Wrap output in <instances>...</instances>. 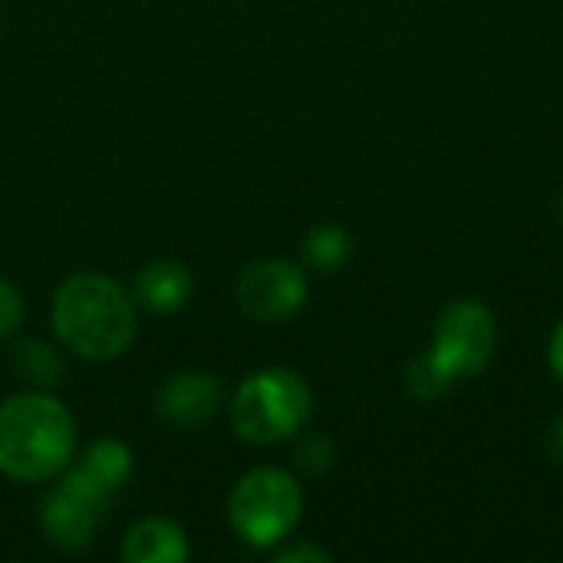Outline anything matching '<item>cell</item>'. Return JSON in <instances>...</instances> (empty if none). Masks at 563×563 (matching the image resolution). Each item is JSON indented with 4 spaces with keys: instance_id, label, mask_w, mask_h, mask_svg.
Returning <instances> with one entry per match:
<instances>
[{
    "instance_id": "obj_20",
    "label": "cell",
    "mask_w": 563,
    "mask_h": 563,
    "mask_svg": "<svg viewBox=\"0 0 563 563\" xmlns=\"http://www.w3.org/2000/svg\"><path fill=\"white\" fill-rule=\"evenodd\" d=\"M558 208H561V218H563V191H561V198H558Z\"/></svg>"
},
{
    "instance_id": "obj_7",
    "label": "cell",
    "mask_w": 563,
    "mask_h": 563,
    "mask_svg": "<svg viewBox=\"0 0 563 563\" xmlns=\"http://www.w3.org/2000/svg\"><path fill=\"white\" fill-rule=\"evenodd\" d=\"M102 501H96L89 492H82L76 482L63 478L43 501L40 508V528L43 538L59 548L63 554H79L92 544L96 528H99V515H102Z\"/></svg>"
},
{
    "instance_id": "obj_12",
    "label": "cell",
    "mask_w": 563,
    "mask_h": 563,
    "mask_svg": "<svg viewBox=\"0 0 563 563\" xmlns=\"http://www.w3.org/2000/svg\"><path fill=\"white\" fill-rule=\"evenodd\" d=\"M353 241L340 224H317L307 241H303V261L307 267L320 271V274H333L350 261Z\"/></svg>"
},
{
    "instance_id": "obj_2",
    "label": "cell",
    "mask_w": 563,
    "mask_h": 563,
    "mask_svg": "<svg viewBox=\"0 0 563 563\" xmlns=\"http://www.w3.org/2000/svg\"><path fill=\"white\" fill-rule=\"evenodd\" d=\"M76 455V422L46 393H20L0 406V472L13 482H49Z\"/></svg>"
},
{
    "instance_id": "obj_10",
    "label": "cell",
    "mask_w": 563,
    "mask_h": 563,
    "mask_svg": "<svg viewBox=\"0 0 563 563\" xmlns=\"http://www.w3.org/2000/svg\"><path fill=\"white\" fill-rule=\"evenodd\" d=\"M191 558L188 534L168 518H142L122 538L125 563H181Z\"/></svg>"
},
{
    "instance_id": "obj_3",
    "label": "cell",
    "mask_w": 563,
    "mask_h": 563,
    "mask_svg": "<svg viewBox=\"0 0 563 563\" xmlns=\"http://www.w3.org/2000/svg\"><path fill=\"white\" fill-rule=\"evenodd\" d=\"M313 412V393L300 373L271 366L251 373L231 399V429L251 445L294 439Z\"/></svg>"
},
{
    "instance_id": "obj_18",
    "label": "cell",
    "mask_w": 563,
    "mask_h": 563,
    "mask_svg": "<svg viewBox=\"0 0 563 563\" xmlns=\"http://www.w3.org/2000/svg\"><path fill=\"white\" fill-rule=\"evenodd\" d=\"M548 363H551L554 376L563 383V320L554 327V333H551V343H548Z\"/></svg>"
},
{
    "instance_id": "obj_6",
    "label": "cell",
    "mask_w": 563,
    "mask_h": 563,
    "mask_svg": "<svg viewBox=\"0 0 563 563\" xmlns=\"http://www.w3.org/2000/svg\"><path fill=\"white\" fill-rule=\"evenodd\" d=\"M238 307L257 323H284L307 303V274L290 261H257L238 277Z\"/></svg>"
},
{
    "instance_id": "obj_1",
    "label": "cell",
    "mask_w": 563,
    "mask_h": 563,
    "mask_svg": "<svg viewBox=\"0 0 563 563\" xmlns=\"http://www.w3.org/2000/svg\"><path fill=\"white\" fill-rule=\"evenodd\" d=\"M53 330L59 343L92 363L115 360L135 340V303L106 274H73L53 297Z\"/></svg>"
},
{
    "instance_id": "obj_14",
    "label": "cell",
    "mask_w": 563,
    "mask_h": 563,
    "mask_svg": "<svg viewBox=\"0 0 563 563\" xmlns=\"http://www.w3.org/2000/svg\"><path fill=\"white\" fill-rule=\"evenodd\" d=\"M406 386H409V393H412L416 399L432 402V399H439V396H445V393L452 389V379H449V373L432 360V353L426 350L422 356H416V360L409 363V369H406Z\"/></svg>"
},
{
    "instance_id": "obj_4",
    "label": "cell",
    "mask_w": 563,
    "mask_h": 563,
    "mask_svg": "<svg viewBox=\"0 0 563 563\" xmlns=\"http://www.w3.org/2000/svg\"><path fill=\"white\" fill-rule=\"evenodd\" d=\"M303 518V492L284 468L247 472L228 498V525L251 548H274Z\"/></svg>"
},
{
    "instance_id": "obj_9",
    "label": "cell",
    "mask_w": 563,
    "mask_h": 563,
    "mask_svg": "<svg viewBox=\"0 0 563 563\" xmlns=\"http://www.w3.org/2000/svg\"><path fill=\"white\" fill-rule=\"evenodd\" d=\"M129 475H132L129 445L119 439H96L66 478L76 482L82 492H89L96 501L109 505L115 498V492L129 482Z\"/></svg>"
},
{
    "instance_id": "obj_11",
    "label": "cell",
    "mask_w": 563,
    "mask_h": 563,
    "mask_svg": "<svg viewBox=\"0 0 563 563\" xmlns=\"http://www.w3.org/2000/svg\"><path fill=\"white\" fill-rule=\"evenodd\" d=\"M191 297V274L175 261H152L135 277V303L148 313H175Z\"/></svg>"
},
{
    "instance_id": "obj_15",
    "label": "cell",
    "mask_w": 563,
    "mask_h": 563,
    "mask_svg": "<svg viewBox=\"0 0 563 563\" xmlns=\"http://www.w3.org/2000/svg\"><path fill=\"white\" fill-rule=\"evenodd\" d=\"M297 465L307 472V475H323L330 465H333V445L327 435H307L300 445H297Z\"/></svg>"
},
{
    "instance_id": "obj_8",
    "label": "cell",
    "mask_w": 563,
    "mask_h": 563,
    "mask_svg": "<svg viewBox=\"0 0 563 563\" xmlns=\"http://www.w3.org/2000/svg\"><path fill=\"white\" fill-rule=\"evenodd\" d=\"M224 402L221 383L211 373H175L165 379V386L155 396V412L162 422H168L178 432H198L208 426Z\"/></svg>"
},
{
    "instance_id": "obj_16",
    "label": "cell",
    "mask_w": 563,
    "mask_h": 563,
    "mask_svg": "<svg viewBox=\"0 0 563 563\" xmlns=\"http://www.w3.org/2000/svg\"><path fill=\"white\" fill-rule=\"evenodd\" d=\"M20 323H23V297L10 280L0 277V343L10 340L20 330Z\"/></svg>"
},
{
    "instance_id": "obj_13",
    "label": "cell",
    "mask_w": 563,
    "mask_h": 563,
    "mask_svg": "<svg viewBox=\"0 0 563 563\" xmlns=\"http://www.w3.org/2000/svg\"><path fill=\"white\" fill-rule=\"evenodd\" d=\"M16 373L23 376V379H30L33 386H40V389H46V386H56L59 383V376H63V363H59V356L46 346V343H23L20 350H16Z\"/></svg>"
},
{
    "instance_id": "obj_17",
    "label": "cell",
    "mask_w": 563,
    "mask_h": 563,
    "mask_svg": "<svg viewBox=\"0 0 563 563\" xmlns=\"http://www.w3.org/2000/svg\"><path fill=\"white\" fill-rule=\"evenodd\" d=\"M333 561V554L330 551H323V548H317V544H290V548H284V551H277V563H330Z\"/></svg>"
},
{
    "instance_id": "obj_5",
    "label": "cell",
    "mask_w": 563,
    "mask_h": 563,
    "mask_svg": "<svg viewBox=\"0 0 563 563\" xmlns=\"http://www.w3.org/2000/svg\"><path fill=\"white\" fill-rule=\"evenodd\" d=\"M498 346V323L495 313L475 300V297H459L442 313L435 317L432 327V360L449 373L452 383L478 376Z\"/></svg>"
},
{
    "instance_id": "obj_19",
    "label": "cell",
    "mask_w": 563,
    "mask_h": 563,
    "mask_svg": "<svg viewBox=\"0 0 563 563\" xmlns=\"http://www.w3.org/2000/svg\"><path fill=\"white\" fill-rule=\"evenodd\" d=\"M548 455H551L558 465H563V416H558L554 426L548 429Z\"/></svg>"
}]
</instances>
